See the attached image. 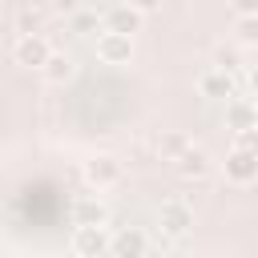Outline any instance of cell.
I'll use <instances>...</instances> for the list:
<instances>
[{"mask_svg":"<svg viewBox=\"0 0 258 258\" xmlns=\"http://www.w3.org/2000/svg\"><path fill=\"white\" fill-rule=\"evenodd\" d=\"M125 177V161L117 157V153H93L89 161H85V185L89 189H113L117 181Z\"/></svg>","mask_w":258,"mask_h":258,"instance_id":"6da1fadb","label":"cell"},{"mask_svg":"<svg viewBox=\"0 0 258 258\" xmlns=\"http://www.w3.org/2000/svg\"><path fill=\"white\" fill-rule=\"evenodd\" d=\"M157 230H161L165 238H185V234L194 230V210H189V202H181V198L161 202V210H157Z\"/></svg>","mask_w":258,"mask_h":258,"instance_id":"7a4b0ae2","label":"cell"},{"mask_svg":"<svg viewBox=\"0 0 258 258\" xmlns=\"http://www.w3.org/2000/svg\"><path fill=\"white\" fill-rule=\"evenodd\" d=\"M48 52H52V44H48L44 32H20L16 44H12V60L24 64V69H40L48 60Z\"/></svg>","mask_w":258,"mask_h":258,"instance_id":"3957f363","label":"cell"},{"mask_svg":"<svg viewBox=\"0 0 258 258\" xmlns=\"http://www.w3.org/2000/svg\"><path fill=\"white\" fill-rule=\"evenodd\" d=\"M97 56L105 64H129L133 60V36L129 32H113V28H101L97 32Z\"/></svg>","mask_w":258,"mask_h":258,"instance_id":"277c9868","label":"cell"},{"mask_svg":"<svg viewBox=\"0 0 258 258\" xmlns=\"http://www.w3.org/2000/svg\"><path fill=\"white\" fill-rule=\"evenodd\" d=\"M222 173H226L230 185H250V181H258V153L234 145V149L226 153V161H222Z\"/></svg>","mask_w":258,"mask_h":258,"instance_id":"5b68a950","label":"cell"},{"mask_svg":"<svg viewBox=\"0 0 258 258\" xmlns=\"http://www.w3.org/2000/svg\"><path fill=\"white\" fill-rule=\"evenodd\" d=\"M173 169H177V177L181 181H202V177H210V169H214V161H210V153L202 149V145H185L177 157H173Z\"/></svg>","mask_w":258,"mask_h":258,"instance_id":"8992f818","label":"cell"},{"mask_svg":"<svg viewBox=\"0 0 258 258\" xmlns=\"http://www.w3.org/2000/svg\"><path fill=\"white\" fill-rule=\"evenodd\" d=\"M198 93H202V97H210V101H230V97L238 93V81H234V73H230V69L210 64V69L198 77Z\"/></svg>","mask_w":258,"mask_h":258,"instance_id":"52a82bcc","label":"cell"},{"mask_svg":"<svg viewBox=\"0 0 258 258\" xmlns=\"http://www.w3.org/2000/svg\"><path fill=\"white\" fill-rule=\"evenodd\" d=\"M73 254L77 258H101V254H109L105 226H77L73 230Z\"/></svg>","mask_w":258,"mask_h":258,"instance_id":"ba28073f","label":"cell"},{"mask_svg":"<svg viewBox=\"0 0 258 258\" xmlns=\"http://www.w3.org/2000/svg\"><path fill=\"white\" fill-rule=\"evenodd\" d=\"M109 222V206L101 202V194H81L73 202V226H105Z\"/></svg>","mask_w":258,"mask_h":258,"instance_id":"9c48e42d","label":"cell"},{"mask_svg":"<svg viewBox=\"0 0 258 258\" xmlns=\"http://www.w3.org/2000/svg\"><path fill=\"white\" fill-rule=\"evenodd\" d=\"M101 20H105V28H113V32H129V36H133V32H141V20H145V16L125 0V4H113Z\"/></svg>","mask_w":258,"mask_h":258,"instance_id":"30bf717a","label":"cell"},{"mask_svg":"<svg viewBox=\"0 0 258 258\" xmlns=\"http://www.w3.org/2000/svg\"><path fill=\"white\" fill-rule=\"evenodd\" d=\"M40 77L48 81V85H69L73 77H77V64H73V56L69 52H48V60L40 64Z\"/></svg>","mask_w":258,"mask_h":258,"instance_id":"8fae6325","label":"cell"},{"mask_svg":"<svg viewBox=\"0 0 258 258\" xmlns=\"http://www.w3.org/2000/svg\"><path fill=\"white\" fill-rule=\"evenodd\" d=\"M145 250H149V238L141 230H121L109 238V254H117V258H141Z\"/></svg>","mask_w":258,"mask_h":258,"instance_id":"7c38bea8","label":"cell"},{"mask_svg":"<svg viewBox=\"0 0 258 258\" xmlns=\"http://www.w3.org/2000/svg\"><path fill=\"white\" fill-rule=\"evenodd\" d=\"M226 125H230V129H250V125H258V105L234 93V97L226 101Z\"/></svg>","mask_w":258,"mask_h":258,"instance_id":"4fadbf2b","label":"cell"},{"mask_svg":"<svg viewBox=\"0 0 258 258\" xmlns=\"http://www.w3.org/2000/svg\"><path fill=\"white\" fill-rule=\"evenodd\" d=\"M234 32H238V48H254L258 44V12L254 16H238Z\"/></svg>","mask_w":258,"mask_h":258,"instance_id":"5bb4252c","label":"cell"},{"mask_svg":"<svg viewBox=\"0 0 258 258\" xmlns=\"http://www.w3.org/2000/svg\"><path fill=\"white\" fill-rule=\"evenodd\" d=\"M69 28H73V32H101V28H105V20H101L93 8H81V12H73Z\"/></svg>","mask_w":258,"mask_h":258,"instance_id":"9a60e30c","label":"cell"},{"mask_svg":"<svg viewBox=\"0 0 258 258\" xmlns=\"http://www.w3.org/2000/svg\"><path fill=\"white\" fill-rule=\"evenodd\" d=\"M16 28H20V32H40V28H44V12H40V8H24V12L16 16Z\"/></svg>","mask_w":258,"mask_h":258,"instance_id":"2e32d148","label":"cell"},{"mask_svg":"<svg viewBox=\"0 0 258 258\" xmlns=\"http://www.w3.org/2000/svg\"><path fill=\"white\" fill-rule=\"evenodd\" d=\"M185 145H189V137H181V133H165V137H161V157H165V161H173Z\"/></svg>","mask_w":258,"mask_h":258,"instance_id":"e0dca14e","label":"cell"},{"mask_svg":"<svg viewBox=\"0 0 258 258\" xmlns=\"http://www.w3.org/2000/svg\"><path fill=\"white\" fill-rule=\"evenodd\" d=\"M234 145L258 153V125H250V129H234Z\"/></svg>","mask_w":258,"mask_h":258,"instance_id":"ac0fdd59","label":"cell"},{"mask_svg":"<svg viewBox=\"0 0 258 258\" xmlns=\"http://www.w3.org/2000/svg\"><path fill=\"white\" fill-rule=\"evenodd\" d=\"M214 64L234 73V64H238V48H226V44H218V48H214Z\"/></svg>","mask_w":258,"mask_h":258,"instance_id":"d6986e66","label":"cell"},{"mask_svg":"<svg viewBox=\"0 0 258 258\" xmlns=\"http://www.w3.org/2000/svg\"><path fill=\"white\" fill-rule=\"evenodd\" d=\"M230 8H234V16H254L258 0H230Z\"/></svg>","mask_w":258,"mask_h":258,"instance_id":"ffe728a7","label":"cell"},{"mask_svg":"<svg viewBox=\"0 0 258 258\" xmlns=\"http://www.w3.org/2000/svg\"><path fill=\"white\" fill-rule=\"evenodd\" d=\"M129 4H133L141 16H149V12H157V8H161V0H129Z\"/></svg>","mask_w":258,"mask_h":258,"instance_id":"44dd1931","label":"cell"},{"mask_svg":"<svg viewBox=\"0 0 258 258\" xmlns=\"http://www.w3.org/2000/svg\"><path fill=\"white\" fill-rule=\"evenodd\" d=\"M250 93H254V97H258V64H254V69H250Z\"/></svg>","mask_w":258,"mask_h":258,"instance_id":"7402d4cb","label":"cell"}]
</instances>
